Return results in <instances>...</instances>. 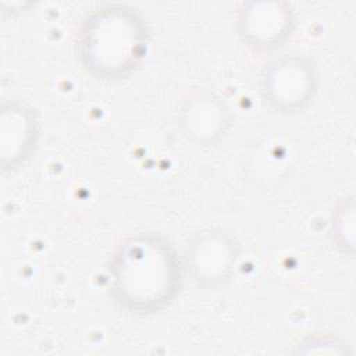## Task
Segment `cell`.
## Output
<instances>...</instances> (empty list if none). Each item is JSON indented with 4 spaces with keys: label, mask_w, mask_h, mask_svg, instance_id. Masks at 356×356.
<instances>
[{
    "label": "cell",
    "mask_w": 356,
    "mask_h": 356,
    "mask_svg": "<svg viewBox=\"0 0 356 356\" xmlns=\"http://www.w3.org/2000/svg\"><path fill=\"white\" fill-rule=\"evenodd\" d=\"M125 257L120 259L117 281L120 292L128 296V302L135 309L157 307L168 298V291L174 278L175 267L164 246L152 241L129 242Z\"/></svg>",
    "instance_id": "cell-1"
}]
</instances>
